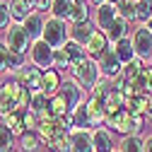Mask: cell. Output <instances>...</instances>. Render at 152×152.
<instances>
[{
	"instance_id": "1",
	"label": "cell",
	"mask_w": 152,
	"mask_h": 152,
	"mask_svg": "<svg viewBox=\"0 0 152 152\" xmlns=\"http://www.w3.org/2000/svg\"><path fill=\"white\" fill-rule=\"evenodd\" d=\"M68 72H70V80H72V82H77L82 92H92L94 85L102 80L99 63L94 61V58H89V56H85V58L77 61V63H72Z\"/></svg>"
},
{
	"instance_id": "2",
	"label": "cell",
	"mask_w": 152,
	"mask_h": 152,
	"mask_svg": "<svg viewBox=\"0 0 152 152\" xmlns=\"http://www.w3.org/2000/svg\"><path fill=\"white\" fill-rule=\"evenodd\" d=\"M44 41L51 48H63L70 41V24L58 17H46V27H44Z\"/></svg>"
},
{
	"instance_id": "3",
	"label": "cell",
	"mask_w": 152,
	"mask_h": 152,
	"mask_svg": "<svg viewBox=\"0 0 152 152\" xmlns=\"http://www.w3.org/2000/svg\"><path fill=\"white\" fill-rule=\"evenodd\" d=\"M22 92H24V87L17 77H10L0 85V116H7V113L17 111Z\"/></svg>"
},
{
	"instance_id": "4",
	"label": "cell",
	"mask_w": 152,
	"mask_h": 152,
	"mask_svg": "<svg viewBox=\"0 0 152 152\" xmlns=\"http://www.w3.org/2000/svg\"><path fill=\"white\" fill-rule=\"evenodd\" d=\"M142 121H145V116H135V113H130V111L123 109V111L116 113V116H111L106 121V126L113 133H121V135L126 138V135H138L140 128H142Z\"/></svg>"
},
{
	"instance_id": "5",
	"label": "cell",
	"mask_w": 152,
	"mask_h": 152,
	"mask_svg": "<svg viewBox=\"0 0 152 152\" xmlns=\"http://www.w3.org/2000/svg\"><path fill=\"white\" fill-rule=\"evenodd\" d=\"M3 41L7 44V48H10L12 53H20V56H27L29 48H31V41H29V36H27L24 27L17 24V22L10 24V29L5 31V39H3Z\"/></svg>"
},
{
	"instance_id": "6",
	"label": "cell",
	"mask_w": 152,
	"mask_h": 152,
	"mask_svg": "<svg viewBox=\"0 0 152 152\" xmlns=\"http://www.w3.org/2000/svg\"><path fill=\"white\" fill-rule=\"evenodd\" d=\"M133 39V48H135V56L140 61H152V31L147 29V24H138L130 34Z\"/></svg>"
},
{
	"instance_id": "7",
	"label": "cell",
	"mask_w": 152,
	"mask_h": 152,
	"mask_svg": "<svg viewBox=\"0 0 152 152\" xmlns=\"http://www.w3.org/2000/svg\"><path fill=\"white\" fill-rule=\"evenodd\" d=\"M17 80L22 82V87L27 89V92H31V94H39V92H44V70H39L36 65H24L20 72L15 75Z\"/></svg>"
},
{
	"instance_id": "8",
	"label": "cell",
	"mask_w": 152,
	"mask_h": 152,
	"mask_svg": "<svg viewBox=\"0 0 152 152\" xmlns=\"http://www.w3.org/2000/svg\"><path fill=\"white\" fill-rule=\"evenodd\" d=\"M53 51H56V48H51L44 39L34 41L31 48H29V63L36 65L39 70H48V68H53Z\"/></svg>"
},
{
	"instance_id": "9",
	"label": "cell",
	"mask_w": 152,
	"mask_h": 152,
	"mask_svg": "<svg viewBox=\"0 0 152 152\" xmlns=\"http://www.w3.org/2000/svg\"><path fill=\"white\" fill-rule=\"evenodd\" d=\"M97 63H99V70H102V77H106V80H118L121 75H123V63L118 61L113 46L104 51V56H102Z\"/></svg>"
},
{
	"instance_id": "10",
	"label": "cell",
	"mask_w": 152,
	"mask_h": 152,
	"mask_svg": "<svg viewBox=\"0 0 152 152\" xmlns=\"http://www.w3.org/2000/svg\"><path fill=\"white\" fill-rule=\"evenodd\" d=\"M116 20H118V5L104 3V5H99V7H94V24H97L99 31L106 34Z\"/></svg>"
},
{
	"instance_id": "11",
	"label": "cell",
	"mask_w": 152,
	"mask_h": 152,
	"mask_svg": "<svg viewBox=\"0 0 152 152\" xmlns=\"http://www.w3.org/2000/svg\"><path fill=\"white\" fill-rule=\"evenodd\" d=\"M92 140H94V152H113L118 150V142H116V135H113L111 128H94L92 130Z\"/></svg>"
},
{
	"instance_id": "12",
	"label": "cell",
	"mask_w": 152,
	"mask_h": 152,
	"mask_svg": "<svg viewBox=\"0 0 152 152\" xmlns=\"http://www.w3.org/2000/svg\"><path fill=\"white\" fill-rule=\"evenodd\" d=\"M61 97L65 99V104H68V109H70V113L77 109L82 102H85V92L80 89V85L77 82H72V80H63V85H61Z\"/></svg>"
},
{
	"instance_id": "13",
	"label": "cell",
	"mask_w": 152,
	"mask_h": 152,
	"mask_svg": "<svg viewBox=\"0 0 152 152\" xmlns=\"http://www.w3.org/2000/svg\"><path fill=\"white\" fill-rule=\"evenodd\" d=\"M70 152H94L92 130L72 128V130H70Z\"/></svg>"
},
{
	"instance_id": "14",
	"label": "cell",
	"mask_w": 152,
	"mask_h": 152,
	"mask_svg": "<svg viewBox=\"0 0 152 152\" xmlns=\"http://www.w3.org/2000/svg\"><path fill=\"white\" fill-rule=\"evenodd\" d=\"M22 27H24V31H27V36H29V41L34 44V41H39V39H44V27H46V17L41 15V12H31L27 20L22 22Z\"/></svg>"
},
{
	"instance_id": "15",
	"label": "cell",
	"mask_w": 152,
	"mask_h": 152,
	"mask_svg": "<svg viewBox=\"0 0 152 152\" xmlns=\"http://www.w3.org/2000/svg\"><path fill=\"white\" fill-rule=\"evenodd\" d=\"M106 48H111V44H109V39H106V34L99 31V29H94V34L89 36V41L85 44V53L89 56V58H97V61H99Z\"/></svg>"
},
{
	"instance_id": "16",
	"label": "cell",
	"mask_w": 152,
	"mask_h": 152,
	"mask_svg": "<svg viewBox=\"0 0 152 152\" xmlns=\"http://www.w3.org/2000/svg\"><path fill=\"white\" fill-rule=\"evenodd\" d=\"M85 106H87V113H89L92 128H102V123L106 121V104H104V99L89 97V99H85Z\"/></svg>"
},
{
	"instance_id": "17",
	"label": "cell",
	"mask_w": 152,
	"mask_h": 152,
	"mask_svg": "<svg viewBox=\"0 0 152 152\" xmlns=\"http://www.w3.org/2000/svg\"><path fill=\"white\" fill-rule=\"evenodd\" d=\"M145 61H140V58H135V61H130L128 65H123V75H121V82H126V85H138V80H140V75H142V70H145Z\"/></svg>"
},
{
	"instance_id": "18",
	"label": "cell",
	"mask_w": 152,
	"mask_h": 152,
	"mask_svg": "<svg viewBox=\"0 0 152 152\" xmlns=\"http://www.w3.org/2000/svg\"><path fill=\"white\" fill-rule=\"evenodd\" d=\"M3 123L10 128V133L17 140L27 133V128H24V113L22 111H12V113H7V116H3Z\"/></svg>"
},
{
	"instance_id": "19",
	"label": "cell",
	"mask_w": 152,
	"mask_h": 152,
	"mask_svg": "<svg viewBox=\"0 0 152 152\" xmlns=\"http://www.w3.org/2000/svg\"><path fill=\"white\" fill-rule=\"evenodd\" d=\"M61 85H63V80H61V72L56 70V68L44 70V94H46V97L58 94L61 92Z\"/></svg>"
},
{
	"instance_id": "20",
	"label": "cell",
	"mask_w": 152,
	"mask_h": 152,
	"mask_svg": "<svg viewBox=\"0 0 152 152\" xmlns=\"http://www.w3.org/2000/svg\"><path fill=\"white\" fill-rule=\"evenodd\" d=\"M113 51H116L118 61H121L123 65H128L130 61H135V58H138V56H135V48H133V39H130V36L121 39L118 44H113Z\"/></svg>"
},
{
	"instance_id": "21",
	"label": "cell",
	"mask_w": 152,
	"mask_h": 152,
	"mask_svg": "<svg viewBox=\"0 0 152 152\" xmlns=\"http://www.w3.org/2000/svg\"><path fill=\"white\" fill-rule=\"evenodd\" d=\"M75 0H53L51 5V17H58V20H65L70 24V17H72V10H75Z\"/></svg>"
},
{
	"instance_id": "22",
	"label": "cell",
	"mask_w": 152,
	"mask_h": 152,
	"mask_svg": "<svg viewBox=\"0 0 152 152\" xmlns=\"http://www.w3.org/2000/svg\"><path fill=\"white\" fill-rule=\"evenodd\" d=\"M92 34H94L92 22H85V24H70V41L80 44V46H85V44L89 41Z\"/></svg>"
},
{
	"instance_id": "23",
	"label": "cell",
	"mask_w": 152,
	"mask_h": 152,
	"mask_svg": "<svg viewBox=\"0 0 152 152\" xmlns=\"http://www.w3.org/2000/svg\"><path fill=\"white\" fill-rule=\"evenodd\" d=\"M10 12H12V22L22 24L27 17L34 12V7L27 3V0H10Z\"/></svg>"
},
{
	"instance_id": "24",
	"label": "cell",
	"mask_w": 152,
	"mask_h": 152,
	"mask_svg": "<svg viewBox=\"0 0 152 152\" xmlns=\"http://www.w3.org/2000/svg\"><path fill=\"white\" fill-rule=\"evenodd\" d=\"M128 27H130V24L123 20L121 15H118V20L113 22V24H111V29L106 31V39H109V44L113 46V44H118L121 39H126V36H128Z\"/></svg>"
},
{
	"instance_id": "25",
	"label": "cell",
	"mask_w": 152,
	"mask_h": 152,
	"mask_svg": "<svg viewBox=\"0 0 152 152\" xmlns=\"http://www.w3.org/2000/svg\"><path fill=\"white\" fill-rule=\"evenodd\" d=\"M17 142H20V150H22V152H39V147L44 145V140L39 138V133H29V130H27Z\"/></svg>"
},
{
	"instance_id": "26",
	"label": "cell",
	"mask_w": 152,
	"mask_h": 152,
	"mask_svg": "<svg viewBox=\"0 0 152 152\" xmlns=\"http://www.w3.org/2000/svg\"><path fill=\"white\" fill-rule=\"evenodd\" d=\"M118 150L121 152H145V138H140V135H126V138H121Z\"/></svg>"
},
{
	"instance_id": "27",
	"label": "cell",
	"mask_w": 152,
	"mask_h": 152,
	"mask_svg": "<svg viewBox=\"0 0 152 152\" xmlns=\"http://www.w3.org/2000/svg\"><path fill=\"white\" fill-rule=\"evenodd\" d=\"M72 123H75V128H85V130H94L92 128V121H89V113H87V106H85V102L72 111Z\"/></svg>"
},
{
	"instance_id": "28",
	"label": "cell",
	"mask_w": 152,
	"mask_h": 152,
	"mask_svg": "<svg viewBox=\"0 0 152 152\" xmlns=\"http://www.w3.org/2000/svg\"><path fill=\"white\" fill-rule=\"evenodd\" d=\"M135 15H138V24H147L152 20V0H138Z\"/></svg>"
},
{
	"instance_id": "29",
	"label": "cell",
	"mask_w": 152,
	"mask_h": 152,
	"mask_svg": "<svg viewBox=\"0 0 152 152\" xmlns=\"http://www.w3.org/2000/svg\"><path fill=\"white\" fill-rule=\"evenodd\" d=\"M70 65H72V61H70L68 51L65 48H56L53 51V68L61 72V70H70Z\"/></svg>"
},
{
	"instance_id": "30",
	"label": "cell",
	"mask_w": 152,
	"mask_h": 152,
	"mask_svg": "<svg viewBox=\"0 0 152 152\" xmlns=\"http://www.w3.org/2000/svg\"><path fill=\"white\" fill-rule=\"evenodd\" d=\"M118 15L123 17L128 24L138 22V15H135V3H133V0H123V3H118Z\"/></svg>"
},
{
	"instance_id": "31",
	"label": "cell",
	"mask_w": 152,
	"mask_h": 152,
	"mask_svg": "<svg viewBox=\"0 0 152 152\" xmlns=\"http://www.w3.org/2000/svg\"><path fill=\"white\" fill-rule=\"evenodd\" d=\"M15 150V135L10 133V128L0 121V152H10Z\"/></svg>"
},
{
	"instance_id": "32",
	"label": "cell",
	"mask_w": 152,
	"mask_h": 152,
	"mask_svg": "<svg viewBox=\"0 0 152 152\" xmlns=\"http://www.w3.org/2000/svg\"><path fill=\"white\" fill-rule=\"evenodd\" d=\"M89 22V5L87 3H77L72 10V17H70V24H85Z\"/></svg>"
},
{
	"instance_id": "33",
	"label": "cell",
	"mask_w": 152,
	"mask_h": 152,
	"mask_svg": "<svg viewBox=\"0 0 152 152\" xmlns=\"http://www.w3.org/2000/svg\"><path fill=\"white\" fill-rule=\"evenodd\" d=\"M12 24V12H10V3L0 0V31H7Z\"/></svg>"
},
{
	"instance_id": "34",
	"label": "cell",
	"mask_w": 152,
	"mask_h": 152,
	"mask_svg": "<svg viewBox=\"0 0 152 152\" xmlns=\"http://www.w3.org/2000/svg\"><path fill=\"white\" fill-rule=\"evenodd\" d=\"M63 48L68 51V56H70V61H72V63H77V61H82L85 56H87V53H85V46H80V44H75V41H68V44H65Z\"/></svg>"
},
{
	"instance_id": "35",
	"label": "cell",
	"mask_w": 152,
	"mask_h": 152,
	"mask_svg": "<svg viewBox=\"0 0 152 152\" xmlns=\"http://www.w3.org/2000/svg\"><path fill=\"white\" fill-rule=\"evenodd\" d=\"M138 89L152 94V65H145V70H142V75H140V80H138Z\"/></svg>"
},
{
	"instance_id": "36",
	"label": "cell",
	"mask_w": 152,
	"mask_h": 152,
	"mask_svg": "<svg viewBox=\"0 0 152 152\" xmlns=\"http://www.w3.org/2000/svg\"><path fill=\"white\" fill-rule=\"evenodd\" d=\"M27 3L34 7V12H51V5H53V0H27Z\"/></svg>"
},
{
	"instance_id": "37",
	"label": "cell",
	"mask_w": 152,
	"mask_h": 152,
	"mask_svg": "<svg viewBox=\"0 0 152 152\" xmlns=\"http://www.w3.org/2000/svg\"><path fill=\"white\" fill-rule=\"evenodd\" d=\"M7 58H10V48H7V44L3 39H0V75L7 70Z\"/></svg>"
},
{
	"instance_id": "38",
	"label": "cell",
	"mask_w": 152,
	"mask_h": 152,
	"mask_svg": "<svg viewBox=\"0 0 152 152\" xmlns=\"http://www.w3.org/2000/svg\"><path fill=\"white\" fill-rule=\"evenodd\" d=\"M145 152H152V135L145 138Z\"/></svg>"
},
{
	"instance_id": "39",
	"label": "cell",
	"mask_w": 152,
	"mask_h": 152,
	"mask_svg": "<svg viewBox=\"0 0 152 152\" xmlns=\"http://www.w3.org/2000/svg\"><path fill=\"white\" fill-rule=\"evenodd\" d=\"M89 3H94V5L99 7V5H104V3H109V0H89Z\"/></svg>"
},
{
	"instance_id": "40",
	"label": "cell",
	"mask_w": 152,
	"mask_h": 152,
	"mask_svg": "<svg viewBox=\"0 0 152 152\" xmlns=\"http://www.w3.org/2000/svg\"><path fill=\"white\" fill-rule=\"evenodd\" d=\"M147 121H152V106H150V111H147V116H145Z\"/></svg>"
},
{
	"instance_id": "41",
	"label": "cell",
	"mask_w": 152,
	"mask_h": 152,
	"mask_svg": "<svg viewBox=\"0 0 152 152\" xmlns=\"http://www.w3.org/2000/svg\"><path fill=\"white\" fill-rule=\"evenodd\" d=\"M109 3H111V5H118V3H123V0H109Z\"/></svg>"
},
{
	"instance_id": "42",
	"label": "cell",
	"mask_w": 152,
	"mask_h": 152,
	"mask_svg": "<svg viewBox=\"0 0 152 152\" xmlns=\"http://www.w3.org/2000/svg\"><path fill=\"white\" fill-rule=\"evenodd\" d=\"M147 29H150V31H152V20H150V22H147Z\"/></svg>"
},
{
	"instance_id": "43",
	"label": "cell",
	"mask_w": 152,
	"mask_h": 152,
	"mask_svg": "<svg viewBox=\"0 0 152 152\" xmlns=\"http://www.w3.org/2000/svg\"><path fill=\"white\" fill-rule=\"evenodd\" d=\"M75 3H89V0H75Z\"/></svg>"
},
{
	"instance_id": "44",
	"label": "cell",
	"mask_w": 152,
	"mask_h": 152,
	"mask_svg": "<svg viewBox=\"0 0 152 152\" xmlns=\"http://www.w3.org/2000/svg\"><path fill=\"white\" fill-rule=\"evenodd\" d=\"M3 82H5V80H3V75H0V85H3Z\"/></svg>"
},
{
	"instance_id": "45",
	"label": "cell",
	"mask_w": 152,
	"mask_h": 152,
	"mask_svg": "<svg viewBox=\"0 0 152 152\" xmlns=\"http://www.w3.org/2000/svg\"><path fill=\"white\" fill-rule=\"evenodd\" d=\"M10 152H20V150H17V147H15V150H10Z\"/></svg>"
},
{
	"instance_id": "46",
	"label": "cell",
	"mask_w": 152,
	"mask_h": 152,
	"mask_svg": "<svg viewBox=\"0 0 152 152\" xmlns=\"http://www.w3.org/2000/svg\"><path fill=\"white\" fill-rule=\"evenodd\" d=\"M113 152H121V150H113Z\"/></svg>"
},
{
	"instance_id": "47",
	"label": "cell",
	"mask_w": 152,
	"mask_h": 152,
	"mask_svg": "<svg viewBox=\"0 0 152 152\" xmlns=\"http://www.w3.org/2000/svg\"><path fill=\"white\" fill-rule=\"evenodd\" d=\"M133 3H138V0H133Z\"/></svg>"
}]
</instances>
